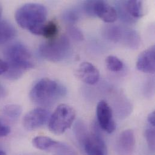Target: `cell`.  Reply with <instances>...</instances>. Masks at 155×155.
Listing matches in <instances>:
<instances>
[{
	"label": "cell",
	"instance_id": "cell-31",
	"mask_svg": "<svg viewBox=\"0 0 155 155\" xmlns=\"http://www.w3.org/2000/svg\"><path fill=\"white\" fill-rule=\"evenodd\" d=\"M0 155H6V153L2 150H0Z\"/></svg>",
	"mask_w": 155,
	"mask_h": 155
},
{
	"label": "cell",
	"instance_id": "cell-7",
	"mask_svg": "<svg viewBox=\"0 0 155 155\" xmlns=\"http://www.w3.org/2000/svg\"><path fill=\"white\" fill-rule=\"evenodd\" d=\"M98 125L105 132L112 134L116 129V124L113 118L112 110L104 100H101L96 108Z\"/></svg>",
	"mask_w": 155,
	"mask_h": 155
},
{
	"label": "cell",
	"instance_id": "cell-2",
	"mask_svg": "<svg viewBox=\"0 0 155 155\" xmlns=\"http://www.w3.org/2000/svg\"><path fill=\"white\" fill-rule=\"evenodd\" d=\"M45 6L37 3H28L20 7L15 13L17 24L33 35H41L47 18Z\"/></svg>",
	"mask_w": 155,
	"mask_h": 155
},
{
	"label": "cell",
	"instance_id": "cell-15",
	"mask_svg": "<svg viewBox=\"0 0 155 155\" xmlns=\"http://www.w3.org/2000/svg\"><path fill=\"white\" fill-rule=\"evenodd\" d=\"M16 31L13 25L7 21H0V45L12 39Z\"/></svg>",
	"mask_w": 155,
	"mask_h": 155
},
{
	"label": "cell",
	"instance_id": "cell-23",
	"mask_svg": "<svg viewBox=\"0 0 155 155\" xmlns=\"http://www.w3.org/2000/svg\"><path fill=\"white\" fill-rule=\"evenodd\" d=\"M155 126L147 124L145 131V137L149 149L154 152L155 148Z\"/></svg>",
	"mask_w": 155,
	"mask_h": 155
},
{
	"label": "cell",
	"instance_id": "cell-6",
	"mask_svg": "<svg viewBox=\"0 0 155 155\" xmlns=\"http://www.w3.org/2000/svg\"><path fill=\"white\" fill-rule=\"evenodd\" d=\"M82 148L87 155H106V145L97 124L93 126L89 138Z\"/></svg>",
	"mask_w": 155,
	"mask_h": 155
},
{
	"label": "cell",
	"instance_id": "cell-4",
	"mask_svg": "<svg viewBox=\"0 0 155 155\" xmlns=\"http://www.w3.org/2000/svg\"><path fill=\"white\" fill-rule=\"evenodd\" d=\"M38 52L41 57L48 61L59 62L70 56L71 45L68 38L65 36H62L41 44Z\"/></svg>",
	"mask_w": 155,
	"mask_h": 155
},
{
	"label": "cell",
	"instance_id": "cell-28",
	"mask_svg": "<svg viewBox=\"0 0 155 155\" xmlns=\"http://www.w3.org/2000/svg\"><path fill=\"white\" fill-rule=\"evenodd\" d=\"M8 70V65L7 63L0 59V75L4 74Z\"/></svg>",
	"mask_w": 155,
	"mask_h": 155
},
{
	"label": "cell",
	"instance_id": "cell-20",
	"mask_svg": "<svg viewBox=\"0 0 155 155\" xmlns=\"http://www.w3.org/2000/svg\"><path fill=\"white\" fill-rule=\"evenodd\" d=\"M58 33V25L54 21H50L44 25L41 35L48 39L51 40L56 38Z\"/></svg>",
	"mask_w": 155,
	"mask_h": 155
},
{
	"label": "cell",
	"instance_id": "cell-26",
	"mask_svg": "<svg viewBox=\"0 0 155 155\" xmlns=\"http://www.w3.org/2000/svg\"><path fill=\"white\" fill-rule=\"evenodd\" d=\"M10 133V127L0 119V138L7 136Z\"/></svg>",
	"mask_w": 155,
	"mask_h": 155
},
{
	"label": "cell",
	"instance_id": "cell-29",
	"mask_svg": "<svg viewBox=\"0 0 155 155\" xmlns=\"http://www.w3.org/2000/svg\"><path fill=\"white\" fill-rule=\"evenodd\" d=\"M147 124L155 126V111H153L149 114L147 117Z\"/></svg>",
	"mask_w": 155,
	"mask_h": 155
},
{
	"label": "cell",
	"instance_id": "cell-22",
	"mask_svg": "<svg viewBox=\"0 0 155 155\" xmlns=\"http://www.w3.org/2000/svg\"><path fill=\"white\" fill-rule=\"evenodd\" d=\"M50 151L55 152L56 154L63 155H78L76 152L69 145L58 142L56 145L53 147Z\"/></svg>",
	"mask_w": 155,
	"mask_h": 155
},
{
	"label": "cell",
	"instance_id": "cell-25",
	"mask_svg": "<svg viewBox=\"0 0 155 155\" xmlns=\"http://www.w3.org/2000/svg\"><path fill=\"white\" fill-rule=\"evenodd\" d=\"M68 33L73 38H74L76 41H81L84 39V37L82 32L80 31V30H79L76 27H74V26L70 27L68 28Z\"/></svg>",
	"mask_w": 155,
	"mask_h": 155
},
{
	"label": "cell",
	"instance_id": "cell-3",
	"mask_svg": "<svg viewBox=\"0 0 155 155\" xmlns=\"http://www.w3.org/2000/svg\"><path fill=\"white\" fill-rule=\"evenodd\" d=\"M67 94V89L62 84L48 78L39 80L32 87L30 98L35 104L50 106Z\"/></svg>",
	"mask_w": 155,
	"mask_h": 155
},
{
	"label": "cell",
	"instance_id": "cell-12",
	"mask_svg": "<svg viewBox=\"0 0 155 155\" xmlns=\"http://www.w3.org/2000/svg\"><path fill=\"white\" fill-rule=\"evenodd\" d=\"M78 77L84 83L88 84H94L100 78L98 69L89 62L81 63L78 69Z\"/></svg>",
	"mask_w": 155,
	"mask_h": 155
},
{
	"label": "cell",
	"instance_id": "cell-21",
	"mask_svg": "<svg viewBox=\"0 0 155 155\" xmlns=\"http://www.w3.org/2000/svg\"><path fill=\"white\" fill-rule=\"evenodd\" d=\"M106 65L107 69L112 72H119L124 67L123 62L114 56H109L106 58Z\"/></svg>",
	"mask_w": 155,
	"mask_h": 155
},
{
	"label": "cell",
	"instance_id": "cell-1",
	"mask_svg": "<svg viewBox=\"0 0 155 155\" xmlns=\"http://www.w3.org/2000/svg\"><path fill=\"white\" fill-rule=\"evenodd\" d=\"M8 70L5 77L15 80L34 67L33 58L29 50L22 44L15 43L8 47L4 51Z\"/></svg>",
	"mask_w": 155,
	"mask_h": 155
},
{
	"label": "cell",
	"instance_id": "cell-19",
	"mask_svg": "<svg viewBox=\"0 0 155 155\" xmlns=\"http://www.w3.org/2000/svg\"><path fill=\"white\" fill-rule=\"evenodd\" d=\"M4 114L12 120H17L21 116L22 109L21 106L18 104H8L3 108Z\"/></svg>",
	"mask_w": 155,
	"mask_h": 155
},
{
	"label": "cell",
	"instance_id": "cell-13",
	"mask_svg": "<svg viewBox=\"0 0 155 155\" xmlns=\"http://www.w3.org/2000/svg\"><path fill=\"white\" fill-rule=\"evenodd\" d=\"M120 43L129 48L137 50L141 45V37L136 30L124 28Z\"/></svg>",
	"mask_w": 155,
	"mask_h": 155
},
{
	"label": "cell",
	"instance_id": "cell-30",
	"mask_svg": "<svg viewBox=\"0 0 155 155\" xmlns=\"http://www.w3.org/2000/svg\"><path fill=\"white\" fill-rule=\"evenodd\" d=\"M5 90L4 89V87H3V86L0 83V100L4 98L5 95Z\"/></svg>",
	"mask_w": 155,
	"mask_h": 155
},
{
	"label": "cell",
	"instance_id": "cell-16",
	"mask_svg": "<svg viewBox=\"0 0 155 155\" xmlns=\"http://www.w3.org/2000/svg\"><path fill=\"white\" fill-rule=\"evenodd\" d=\"M74 133L76 140L81 147L84 146L90 136L86 124L81 120L78 121L74 126Z\"/></svg>",
	"mask_w": 155,
	"mask_h": 155
},
{
	"label": "cell",
	"instance_id": "cell-14",
	"mask_svg": "<svg viewBox=\"0 0 155 155\" xmlns=\"http://www.w3.org/2000/svg\"><path fill=\"white\" fill-rule=\"evenodd\" d=\"M123 4L127 14L133 19L138 18L143 16V9L141 1L129 0L123 1Z\"/></svg>",
	"mask_w": 155,
	"mask_h": 155
},
{
	"label": "cell",
	"instance_id": "cell-34",
	"mask_svg": "<svg viewBox=\"0 0 155 155\" xmlns=\"http://www.w3.org/2000/svg\"><path fill=\"white\" fill-rule=\"evenodd\" d=\"M55 155H61V154H56Z\"/></svg>",
	"mask_w": 155,
	"mask_h": 155
},
{
	"label": "cell",
	"instance_id": "cell-18",
	"mask_svg": "<svg viewBox=\"0 0 155 155\" xmlns=\"http://www.w3.org/2000/svg\"><path fill=\"white\" fill-rule=\"evenodd\" d=\"M123 28L118 25L108 26L104 30V35L108 40L114 43H120Z\"/></svg>",
	"mask_w": 155,
	"mask_h": 155
},
{
	"label": "cell",
	"instance_id": "cell-9",
	"mask_svg": "<svg viewBox=\"0 0 155 155\" xmlns=\"http://www.w3.org/2000/svg\"><path fill=\"white\" fill-rule=\"evenodd\" d=\"M135 147V137L132 130L127 129L119 135L116 143V151L118 155H132Z\"/></svg>",
	"mask_w": 155,
	"mask_h": 155
},
{
	"label": "cell",
	"instance_id": "cell-8",
	"mask_svg": "<svg viewBox=\"0 0 155 155\" xmlns=\"http://www.w3.org/2000/svg\"><path fill=\"white\" fill-rule=\"evenodd\" d=\"M49 112L43 108L38 107L28 112L23 118V126L29 131L36 130L44 126L49 120Z\"/></svg>",
	"mask_w": 155,
	"mask_h": 155
},
{
	"label": "cell",
	"instance_id": "cell-32",
	"mask_svg": "<svg viewBox=\"0 0 155 155\" xmlns=\"http://www.w3.org/2000/svg\"><path fill=\"white\" fill-rule=\"evenodd\" d=\"M40 155L39 154H36V153H24V154H22V155Z\"/></svg>",
	"mask_w": 155,
	"mask_h": 155
},
{
	"label": "cell",
	"instance_id": "cell-17",
	"mask_svg": "<svg viewBox=\"0 0 155 155\" xmlns=\"http://www.w3.org/2000/svg\"><path fill=\"white\" fill-rule=\"evenodd\" d=\"M58 141L46 136H38L32 140L35 147L42 150H50L54 147Z\"/></svg>",
	"mask_w": 155,
	"mask_h": 155
},
{
	"label": "cell",
	"instance_id": "cell-11",
	"mask_svg": "<svg viewBox=\"0 0 155 155\" xmlns=\"http://www.w3.org/2000/svg\"><path fill=\"white\" fill-rule=\"evenodd\" d=\"M94 12L95 15L107 23L115 22L118 16L116 9L104 1H95Z\"/></svg>",
	"mask_w": 155,
	"mask_h": 155
},
{
	"label": "cell",
	"instance_id": "cell-24",
	"mask_svg": "<svg viewBox=\"0 0 155 155\" xmlns=\"http://www.w3.org/2000/svg\"><path fill=\"white\" fill-rule=\"evenodd\" d=\"M62 18L67 23L73 24L78 21L79 18V14L78 10L75 9H68L63 13Z\"/></svg>",
	"mask_w": 155,
	"mask_h": 155
},
{
	"label": "cell",
	"instance_id": "cell-10",
	"mask_svg": "<svg viewBox=\"0 0 155 155\" xmlns=\"http://www.w3.org/2000/svg\"><path fill=\"white\" fill-rule=\"evenodd\" d=\"M137 68L144 73L152 74L155 73V45L151 46L141 53L137 62Z\"/></svg>",
	"mask_w": 155,
	"mask_h": 155
},
{
	"label": "cell",
	"instance_id": "cell-5",
	"mask_svg": "<svg viewBox=\"0 0 155 155\" xmlns=\"http://www.w3.org/2000/svg\"><path fill=\"white\" fill-rule=\"evenodd\" d=\"M75 118L74 109L68 104H61L48 120L49 130L54 134L61 135L71 126Z\"/></svg>",
	"mask_w": 155,
	"mask_h": 155
},
{
	"label": "cell",
	"instance_id": "cell-33",
	"mask_svg": "<svg viewBox=\"0 0 155 155\" xmlns=\"http://www.w3.org/2000/svg\"><path fill=\"white\" fill-rule=\"evenodd\" d=\"M1 15H2V9L0 7V21H1Z\"/></svg>",
	"mask_w": 155,
	"mask_h": 155
},
{
	"label": "cell",
	"instance_id": "cell-27",
	"mask_svg": "<svg viewBox=\"0 0 155 155\" xmlns=\"http://www.w3.org/2000/svg\"><path fill=\"white\" fill-rule=\"evenodd\" d=\"M95 1H87L84 3V10L90 16H94V5Z\"/></svg>",
	"mask_w": 155,
	"mask_h": 155
}]
</instances>
